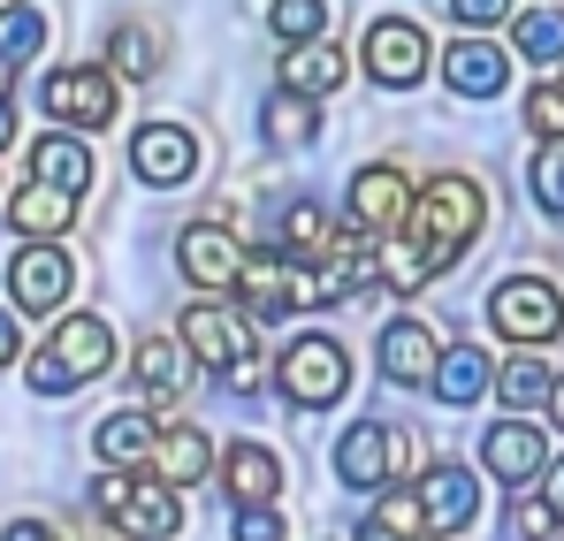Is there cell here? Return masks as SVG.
I'll return each instance as SVG.
<instances>
[{
    "mask_svg": "<svg viewBox=\"0 0 564 541\" xmlns=\"http://www.w3.org/2000/svg\"><path fill=\"white\" fill-rule=\"evenodd\" d=\"M480 221H488V191L458 169H443V176L427 183V191H412V206H404V229H412V245L427 252V268H458L466 260V245L480 237Z\"/></svg>",
    "mask_w": 564,
    "mask_h": 541,
    "instance_id": "cell-1",
    "label": "cell"
},
{
    "mask_svg": "<svg viewBox=\"0 0 564 541\" xmlns=\"http://www.w3.org/2000/svg\"><path fill=\"white\" fill-rule=\"evenodd\" d=\"M93 511L130 541H169L184 527V488H169V480H130V473L107 465L93 480Z\"/></svg>",
    "mask_w": 564,
    "mask_h": 541,
    "instance_id": "cell-2",
    "label": "cell"
},
{
    "mask_svg": "<svg viewBox=\"0 0 564 541\" xmlns=\"http://www.w3.org/2000/svg\"><path fill=\"white\" fill-rule=\"evenodd\" d=\"M115 366V328L99 321V313H69L54 336H46V351L31 359V389L39 397H62V389H85Z\"/></svg>",
    "mask_w": 564,
    "mask_h": 541,
    "instance_id": "cell-3",
    "label": "cell"
},
{
    "mask_svg": "<svg viewBox=\"0 0 564 541\" xmlns=\"http://www.w3.org/2000/svg\"><path fill=\"white\" fill-rule=\"evenodd\" d=\"M488 328L511 336V344H527V351L557 344L564 336V290L550 274H503V282L488 290Z\"/></svg>",
    "mask_w": 564,
    "mask_h": 541,
    "instance_id": "cell-4",
    "label": "cell"
},
{
    "mask_svg": "<svg viewBox=\"0 0 564 541\" xmlns=\"http://www.w3.org/2000/svg\"><path fill=\"white\" fill-rule=\"evenodd\" d=\"M282 397L297 404V412H328V404H344V389H351V359H344V344L336 336H297L290 351H282Z\"/></svg>",
    "mask_w": 564,
    "mask_h": 541,
    "instance_id": "cell-5",
    "label": "cell"
},
{
    "mask_svg": "<svg viewBox=\"0 0 564 541\" xmlns=\"http://www.w3.org/2000/svg\"><path fill=\"white\" fill-rule=\"evenodd\" d=\"M359 62H367V77L389 91H412L420 77H427V31L412 23V15H375L367 23V39H359Z\"/></svg>",
    "mask_w": 564,
    "mask_h": 541,
    "instance_id": "cell-6",
    "label": "cell"
},
{
    "mask_svg": "<svg viewBox=\"0 0 564 541\" xmlns=\"http://www.w3.org/2000/svg\"><path fill=\"white\" fill-rule=\"evenodd\" d=\"M176 336H184V351L198 366H214V374H229V366L260 359V344H252V321L237 313V305H184V321H176Z\"/></svg>",
    "mask_w": 564,
    "mask_h": 541,
    "instance_id": "cell-7",
    "label": "cell"
},
{
    "mask_svg": "<svg viewBox=\"0 0 564 541\" xmlns=\"http://www.w3.org/2000/svg\"><path fill=\"white\" fill-rule=\"evenodd\" d=\"M69 282H77V260H69V245H54V237H31V245L8 260V297H15V313H54V305H69Z\"/></svg>",
    "mask_w": 564,
    "mask_h": 541,
    "instance_id": "cell-8",
    "label": "cell"
},
{
    "mask_svg": "<svg viewBox=\"0 0 564 541\" xmlns=\"http://www.w3.org/2000/svg\"><path fill=\"white\" fill-rule=\"evenodd\" d=\"M237 290L252 297V321H290V313L313 305V268L290 260V252H252L245 274H237Z\"/></svg>",
    "mask_w": 564,
    "mask_h": 541,
    "instance_id": "cell-9",
    "label": "cell"
},
{
    "mask_svg": "<svg viewBox=\"0 0 564 541\" xmlns=\"http://www.w3.org/2000/svg\"><path fill=\"white\" fill-rule=\"evenodd\" d=\"M115 107H122L115 69H54V77H46V115L69 122V130H107Z\"/></svg>",
    "mask_w": 564,
    "mask_h": 541,
    "instance_id": "cell-10",
    "label": "cell"
},
{
    "mask_svg": "<svg viewBox=\"0 0 564 541\" xmlns=\"http://www.w3.org/2000/svg\"><path fill=\"white\" fill-rule=\"evenodd\" d=\"M480 465H488L503 488H527V480H542V465H550V435H542L527 412H511V420H496V428L480 435Z\"/></svg>",
    "mask_w": 564,
    "mask_h": 541,
    "instance_id": "cell-11",
    "label": "cell"
},
{
    "mask_svg": "<svg viewBox=\"0 0 564 541\" xmlns=\"http://www.w3.org/2000/svg\"><path fill=\"white\" fill-rule=\"evenodd\" d=\"M191 169H198V138H191L184 122H145L130 138V176L138 183L176 191V183H191Z\"/></svg>",
    "mask_w": 564,
    "mask_h": 541,
    "instance_id": "cell-12",
    "label": "cell"
},
{
    "mask_svg": "<svg viewBox=\"0 0 564 541\" xmlns=\"http://www.w3.org/2000/svg\"><path fill=\"white\" fill-rule=\"evenodd\" d=\"M404 206H412V183H404V169H389V161H375V169H359L351 176V229L359 237H397L404 229Z\"/></svg>",
    "mask_w": 564,
    "mask_h": 541,
    "instance_id": "cell-13",
    "label": "cell"
},
{
    "mask_svg": "<svg viewBox=\"0 0 564 541\" xmlns=\"http://www.w3.org/2000/svg\"><path fill=\"white\" fill-rule=\"evenodd\" d=\"M412 496H420V511H427V534H435V527H443V534H466L473 511H480V480H473L466 465H451V457H435Z\"/></svg>",
    "mask_w": 564,
    "mask_h": 541,
    "instance_id": "cell-14",
    "label": "cell"
},
{
    "mask_svg": "<svg viewBox=\"0 0 564 541\" xmlns=\"http://www.w3.org/2000/svg\"><path fill=\"white\" fill-rule=\"evenodd\" d=\"M176 268L198 282V290H237V274H245V245L221 229V221H198L176 237Z\"/></svg>",
    "mask_w": 564,
    "mask_h": 541,
    "instance_id": "cell-15",
    "label": "cell"
},
{
    "mask_svg": "<svg viewBox=\"0 0 564 541\" xmlns=\"http://www.w3.org/2000/svg\"><path fill=\"white\" fill-rule=\"evenodd\" d=\"M443 85L458 91V99H496V91L511 85V54L473 31V39H458V46L443 54Z\"/></svg>",
    "mask_w": 564,
    "mask_h": 541,
    "instance_id": "cell-16",
    "label": "cell"
},
{
    "mask_svg": "<svg viewBox=\"0 0 564 541\" xmlns=\"http://www.w3.org/2000/svg\"><path fill=\"white\" fill-rule=\"evenodd\" d=\"M336 473H344L351 488H381V480L397 473V428H389V420H359V428H344V443H336Z\"/></svg>",
    "mask_w": 564,
    "mask_h": 541,
    "instance_id": "cell-17",
    "label": "cell"
},
{
    "mask_svg": "<svg viewBox=\"0 0 564 541\" xmlns=\"http://www.w3.org/2000/svg\"><path fill=\"white\" fill-rule=\"evenodd\" d=\"M435 359H443V344H435V328H427V321H389V328H381V374H389L397 389L427 381Z\"/></svg>",
    "mask_w": 564,
    "mask_h": 541,
    "instance_id": "cell-18",
    "label": "cell"
},
{
    "mask_svg": "<svg viewBox=\"0 0 564 541\" xmlns=\"http://www.w3.org/2000/svg\"><path fill=\"white\" fill-rule=\"evenodd\" d=\"M221 480H229V496H237V504H275V496H282L275 451H268V443H252V435L221 451Z\"/></svg>",
    "mask_w": 564,
    "mask_h": 541,
    "instance_id": "cell-19",
    "label": "cell"
},
{
    "mask_svg": "<svg viewBox=\"0 0 564 541\" xmlns=\"http://www.w3.org/2000/svg\"><path fill=\"white\" fill-rule=\"evenodd\" d=\"M130 366H138L145 404H153L161 420H176V412H184V366H176V344H169V336H145V344L130 351Z\"/></svg>",
    "mask_w": 564,
    "mask_h": 541,
    "instance_id": "cell-20",
    "label": "cell"
},
{
    "mask_svg": "<svg viewBox=\"0 0 564 541\" xmlns=\"http://www.w3.org/2000/svg\"><path fill=\"white\" fill-rule=\"evenodd\" d=\"M77 221V191H54V183H31L8 198V229L15 237H62Z\"/></svg>",
    "mask_w": 564,
    "mask_h": 541,
    "instance_id": "cell-21",
    "label": "cell"
},
{
    "mask_svg": "<svg viewBox=\"0 0 564 541\" xmlns=\"http://www.w3.org/2000/svg\"><path fill=\"white\" fill-rule=\"evenodd\" d=\"M31 183H54V191H77V198H85V183H93V153H85L69 130H46V138L31 145Z\"/></svg>",
    "mask_w": 564,
    "mask_h": 541,
    "instance_id": "cell-22",
    "label": "cell"
},
{
    "mask_svg": "<svg viewBox=\"0 0 564 541\" xmlns=\"http://www.w3.org/2000/svg\"><path fill=\"white\" fill-rule=\"evenodd\" d=\"M93 443H99V457H107L115 473H130V465H145V457H153L161 428H153V412H130V404H122V412H107V420H99Z\"/></svg>",
    "mask_w": 564,
    "mask_h": 541,
    "instance_id": "cell-23",
    "label": "cell"
},
{
    "mask_svg": "<svg viewBox=\"0 0 564 541\" xmlns=\"http://www.w3.org/2000/svg\"><path fill=\"white\" fill-rule=\"evenodd\" d=\"M336 85H344V54H336L328 39H305V46H290V54H282V91L328 99Z\"/></svg>",
    "mask_w": 564,
    "mask_h": 541,
    "instance_id": "cell-24",
    "label": "cell"
},
{
    "mask_svg": "<svg viewBox=\"0 0 564 541\" xmlns=\"http://www.w3.org/2000/svg\"><path fill=\"white\" fill-rule=\"evenodd\" d=\"M145 465H161L153 480L191 488V480H206V473H214V443H206V435H191V428H169V435L153 443V457H145Z\"/></svg>",
    "mask_w": 564,
    "mask_h": 541,
    "instance_id": "cell-25",
    "label": "cell"
},
{
    "mask_svg": "<svg viewBox=\"0 0 564 541\" xmlns=\"http://www.w3.org/2000/svg\"><path fill=\"white\" fill-rule=\"evenodd\" d=\"M488 381H496V397H503L511 412H534V404L550 397V381H557V366L542 359V351H527V344H519V359H511V366H496Z\"/></svg>",
    "mask_w": 564,
    "mask_h": 541,
    "instance_id": "cell-26",
    "label": "cell"
},
{
    "mask_svg": "<svg viewBox=\"0 0 564 541\" xmlns=\"http://www.w3.org/2000/svg\"><path fill=\"white\" fill-rule=\"evenodd\" d=\"M107 69L130 77V85L161 77V31H153V23H115V39H107Z\"/></svg>",
    "mask_w": 564,
    "mask_h": 541,
    "instance_id": "cell-27",
    "label": "cell"
},
{
    "mask_svg": "<svg viewBox=\"0 0 564 541\" xmlns=\"http://www.w3.org/2000/svg\"><path fill=\"white\" fill-rule=\"evenodd\" d=\"M359 541H427V511H420V496H404V488L375 496V511L359 519Z\"/></svg>",
    "mask_w": 564,
    "mask_h": 541,
    "instance_id": "cell-28",
    "label": "cell"
},
{
    "mask_svg": "<svg viewBox=\"0 0 564 541\" xmlns=\"http://www.w3.org/2000/svg\"><path fill=\"white\" fill-rule=\"evenodd\" d=\"M511 46H519L527 62L557 69V62H564V8H527V15L511 23Z\"/></svg>",
    "mask_w": 564,
    "mask_h": 541,
    "instance_id": "cell-29",
    "label": "cell"
},
{
    "mask_svg": "<svg viewBox=\"0 0 564 541\" xmlns=\"http://www.w3.org/2000/svg\"><path fill=\"white\" fill-rule=\"evenodd\" d=\"M427 381H435V397H443V404H473V397L488 389V359H480L473 344H458V351H443V359H435Z\"/></svg>",
    "mask_w": 564,
    "mask_h": 541,
    "instance_id": "cell-30",
    "label": "cell"
},
{
    "mask_svg": "<svg viewBox=\"0 0 564 541\" xmlns=\"http://www.w3.org/2000/svg\"><path fill=\"white\" fill-rule=\"evenodd\" d=\"M260 122H268L275 145H305V138L321 130V99H305V91H275V99L260 107Z\"/></svg>",
    "mask_w": 564,
    "mask_h": 541,
    "instance_id": "cell-31",
    "label": "cell"
},
{
    "mask_svg": "<svg viewBox=\"0 0 564 541\" xmlns=\"http://www.w3.org/2000/svg\"><path fill=\"white\" fill-rule=\"evenodd\" d=\"M282 46H305V39H328V0H275L268 8Z\"/></svg>",
    "mask_w": 564,
    "mask_h": 541,
    "instance_id": "cell-32",
    "label": "cell"
},
{
    "mask_svg": "<svg viewBox=\"0 0 564 541\" xmlns=\"http://www.w3.org/2000/svg\"><path fill=\"white\" fill-rule=\"evenodd\" d=\"M39 46H46V15H39V8H8V15H0V62L15 69V62H31Z\"/></svg>",
    "mask_w": 564,
    "mask_h": 541,
    "instance_id": "cell-33",
    "label": "cell"
},
{
    "mask_svg": "<svg viewBox=\"0 0 564 541\" xmlns=\"http://www.w3.org/2000/svg\"><path fill=\"white\" fill-rule=\"evenodd\" d=\"M282 237H290V252H321V245L336 237V221H328L313 198H297V206H282Z\"/></svg>",
    "mask_w": 564,
    "mask_h": 541,
    "instance_id": "cell-34",
    "label": "cell"
},
{
    "mask_svg": "<svg viewBox=\"0 0 564 541\" xmlns=\"http://www.w3.org/2000/svg\"><path fill=\"white\" fill-rule=\"evenodd\" d=\"M527 130H534L542 145H557V138H564V85H557V77H542V85L527 91Z\"/></svg>",
    "mask_w": 564,
    "mask_h": 541,
    "instance_id": "cell-35",
    "label": "cell"
},
{
    "mask_svg": "<svg viewBox=\"0 0 564 541\" xmlns=\"http://www.w3.org/2000/svg\"><path fill=\"white\" fill-rule=\"evenodd\" d=\"M527 183H534V198H542V214H557V221H564V138H557V145H542V153H534V169H527Z\"/></svg>",
    "mask_w": 564,
    "mask_h": 541,
    "instance_id": "cell-36",
    "label": "cell"
},
{
    "mask_svg": "<svg viewBox=\"0 0 564 541\" xmlns=\"http://www.w3.org/2000/svg\"><path fill=\"white\" fill-rule=\"evenodd\" d=\"M511 534L519 541H550L557 534V511H550L542 496H519V504H511Z\"/></svg>",
    "mask_w": 564,
    "mask_h": 541,
    "instance_id": "cell-37",
    "label": "cell"
},
{
    "mask_svg": "<svg viewBox=\"0 0 564 541\" xmlns=\"http://www.w3.org/2000/svg\"><path fill=\"white\" fill-rule=\"evenodd\" d=\"M237 541H282V511L275 504H237Z\"/></svg>",
    "mask_w": 564,
    "mask_h": 541,
    "instance_id": "cell-38",
    "label": "cell"
},
{
    "mask_svg": "<svg viewBox=\"0 0 564 541\" xmlns=\"http://www.w3.org/2000/svg\"><path fill=\"white\" fill-rule=\"evenodd\" d=\"M451 15H458L466 31H496V23L511 15V0H451Z\"/></svg>",
    "mask_w": 564,
    "mask_h": 541,
    "instance_id": "cell-39",
    "label": "cell"
},
{
    "mask_svg": "<svg viewBox=\"0 0 564 541\" xmlns=\"http://www.w3.org/2000/svg\"><path fill=\"white\" fill-rule=\"evenodd\" d=\"M542 504L557 511V527H564V457H557V465H542Z\"/></svg>",
    "mask_w": 564,
    "mask_h": 541,
    "instance_id": "cell-40",
    "label": "cell"
},
{
    "mask_svg": "<svg viewBox=\"0 0 564 541\" xmlns=\"http://www.w3.org/2000/svg\"><path fill=\"white\" fill-rule=\"evenodd\" d=\"M0 541H54V527H46V519H8Z\"/></svg>",
    "mask_w": 564,
    "mask_h": 541,
    "instance_id": "cell-41",
    "label": "cell"
},
{
    "mask_svg": "<svg viewBox=\"0 0 564 541\" xmlns=\"http://www.w3.org/2000/svg\"><path fill=\"white\" fill-rule=\"evenodd\" d=\"M542 404H550V420H557V435H564V374L550 381V397H542Z\"/></svg>",
    "mask_w": 564,
    "mask_h": 541,
    "instance_id": "cell-42",
    "label": "cell"
},
{
    "mask_svg": "<svg viewBox=\"0 0 564 541\" xmlns=\"http://www.w3.org/2000/svg\"><path fill=\"white\" fill-rule=\"evenodd\" d=\"M15 359V313H0V366Z\"/></svg>",
    "mask_w": 564,
    "mask_h": 541,
    "instance_id": "cell-43",
    "label": "cell"
},
{
    "mask_svg": "<svg viewBox=\"0 0 564 541\" xmlns=\"http://www.w3.org/2000/svg\"><path fill=\"white\" fill-rule=\"evenodd\" d=\"M15 138V99H0V145Z\"/></svg>",
    "mask_w": 564,
    "mask_h": 541,
    "instance_id": "cell-44",
    "label": "cell"
}]
</instances>
